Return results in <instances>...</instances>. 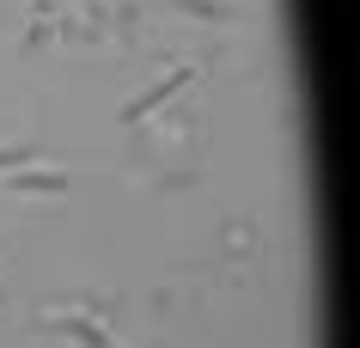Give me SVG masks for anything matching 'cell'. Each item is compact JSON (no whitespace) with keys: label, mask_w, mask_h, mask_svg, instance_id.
<instances>
[{"label":"cell","mask_w":360,"mask_h":348,"mask_svg":"<svg viewBox=\"0 0 360 348\" xmlns=\"http://www.w3.org/2000/svg\"><path fill=\"white\" fill-rule=\"evenodd\" d=\"M13 165H43V147H37V141H25V147H0V172H13Z\"/></svg>","instance_id":"cell-1"}]
</instances>
